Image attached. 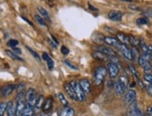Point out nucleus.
Returning a JSON list of instances; mask_svg holds the SVG:
<instances>
[{
  "instance_id": "nucleus-35",
  "label": "nucleus",
  "mask_w": 152,
  "mask_h": 116,
  "mask_svg": "<svg viewBox=\"0 0 152 116\" xmlns=\"http://www.w3.org/2000/svg\"><path fill=\"white\" fill-rule=\"evenodd\" d=\"M144 68V71H145V74H151L152 73V67L150 66V64H148V66H145Z\"/></svg>"
},
{
  "instance_id": "nucleus-27",
  "label": "nucleus",
  "mask_w": 152,
  "mask_h": 116,
  "mask_svg": "<svg viewBox=\"0 0 152 116\" xmlns=\"http://www.w3.org/2000/svg\"><path fill=\"white\" fill-rule=\"evenodd\" d=\"M138 25H148L149 24V19L147 18V17H142V18H139L136 21Z\"/></svg>"
},
{
  "instance_id": "nucleus-9",
  "label": "nucleus",
  "mask_w": 152,
  "mask_h": 116,
  "mask_svg": "<svg viewBox=\"0 0 152 116\" xmlns=\"http://www.w3.org/2000/svg\"><path fill=\"white\" fill-rule=\"evenodd\" d=\"M16 89V85L14 84H8V85H4L1 88V96L3 97H6L12 94V92Z\"/></svg>"
},
{
  "instance_id": "nucleus-6",
  "label": "nucleus",
  "mask_w": 152,
  "mask_h": 116,
  "mask_svg": "<svg viewBox=\"0 0 152 116\" xmlns=\"http://www.w3.org/2000/svg\"><path fill=\"white\" fill-rule=\"evenodd\" d=\"M107 69H108V73L110 75V77L112 79L115 78L118 75L119 69H118V67L116 66V64L113 62H109L107 64Z\"/></svg>"
},
{
  "instance_id": "nucleus-49",
  "label": "nucleus",
  "mask_w": 152,
  "mask_h": 116,
  "mask_svg": "<svg viewBox=\"0 0 152 116\" xmlns=\"http://www.w3.org/2000/svg\"><path fill=\"white\" fill-rule=\"evenodd\" d=\"M88 7H89V9H92V10H97V9H96V8H94V7H92L91 5H88Z\"/></svg>"
},
{
  "instance_id": "nucleus-40",
  "label": "nucleus",
  "mask_w": 152,
  "mask_h": 116,
  "mask_svg": "<svg viewBox=\"0 0 152 116\" xmlns=\"http://www.w3.org/2000/svg\"><path fill=\"white\" fill-rule=\"evenodd\" d=\"M129 9H132V10H135V11H141L142 10L139 7H136V6H134V5H129Z\"/></svg>"
},
{
  "instance_id": "nucleus-18",
  "label": "nucleus",
  "mask_w": 152,
  "mask_h": 116,
  "mask_svg": "<svg viewBox=\"0 0 152 116\" xmlns=\"http://www.w3.org/2000/svg\"><path fill=\"white\" fill-rule=\"evenodd\" d=\"M125 89H126V87L123 84H122L119 82V80H118V83H115V91L116 93V95H118V96L122 95L124 93Z\"/></svg>"
},
{
  "instance_id": "nucleus-46",
  "label": "nucleus",
  "mask_w": 152,
  "mask_h": 116,
  "mask_svg": "<svg viewBox=\"0 0 152 116\" xmlns=\"http://www.w3.org/2000/svg\"><path fill=\"white\" fill-rule=\"evenodd\" d=\"M52 38H53V40H54V42H55V44H58V43H59V41H58V40L56 38V37L55 36H52Z\"/></svg>"
},
{
  "instance_id": "nucleus-21",
  "label": "nucleus",
  "mask_w": 152,
  "mask_h": 116,
  "mask_svg": "<svg viewBox=\"0 0 152 116\" xmlns=\"http://www.w3.org/2000/svg\"><path fill=\"white\" fill-rule=\"evenodd\" d=\"M57 98H58V100L60 101V103L64 107H68L69 106V102H68L67 98L65 97V95H64V94H62V93H58Z\"/></svg>"
},
{
  "instance_id": "nucleus-50",
  "label": "nucleus",
  "mask_w": 152,
  "mask_h": 116,
  "mask_svg": "<svg viewBox=\"0 0 152 116\" xmlns=\"http://www.w3.org/2000/svg\"><path fill=\"white\" fill-rule=\"evenodd\" d=\"M40 116H48L47 112H42V113H40Z\"/></svg>"
},
{
  "instance_id": "nucleus-34",
  "label": "nucleus",
  "mask_w": 152,
  "mask_h": 116,
  "mask_svg": "<svg viewBox=\"0 0 152 116\" xmlns=\"http://www.w3.org/2000/svg\"><path fill=\"white\" fill-rule=\"evenodd\" d=\"M64 64H65L66 66H68L69 67H71V68H72V69H75V70H77L78 69V67H76V66H74L72 63H71L69 60H64Z\"/></svg>"
},
{
  "instance_id": "nucleus-39",
  "label": "nucleus",
  "mask_w": 152,
  "mask_h": 116,
  "mask_svg": "<svg viewBox=\"0 0 152 116\" xmlns=\"http://www.w3.org/2000/svg\"><path fill=\"white\" fill-rule=\"evenodd\" d=\"M47 65H48V68L49 69H52L53 67H54V66H55V63H54V61H53V59L50 57V59L47 61Z\"/></svg>"
},
{
  "instance_id": "nucleus-30",
  "label": "nucleus",
  "mask_w": 152,
  "mask_h": 116,
  "mask_svg": "<svg viewBox=\"0 0 152 116\" xmlns=\"http://www.w3.org/2000/svg\"><path fill=\"white\" fill-rule=\"evenodd\" d=\"M129 68H130V70L132 72V74L133 75L134 77H135L136 79H138V72L136 70L135 67H134L133 65H132V64H129Z\"/></svg>"
},
{
  "instance_id": "nucleus-48",
  "label": "nucleus",
  "mask_w": 152,
  "mask_h": 116,
  "mask_svg": "<svg viewBox=\"0 0 152 116\" xmlns=\"http://www.w3.org/2000/svg\"><path fill=\"white\" fill-rule=\"evenodd\" d=\"M22 18H23V19H24V20H25L26 22H28V24H29V25H32V22H29V21H28L27 19H26V18H25V17H22Z\"/></svg>"
},
{
  "instance_id": "nucleus-13",
  "label": "nucleus",
  "mask_w": 152,
  "mask_h": 116,
  "mask_svg": "<svg viewBox=\"0 0 152 116\" xmlns=\"http://www.w3.org/2000/svg\"><path fill=\"white\" fill-rule=\"evenodd\" d=\"M103 41L107 45L112 46V47H118V46L119 45V43H120L118 40V38H115L113 37H104Z\"/></svg>"
},
{
  "instance_id": "nucleus-31",
  "label": "nucleus",
  "mask_w": 152,
  "mask_h": 116,
  "mask_svg": "<svg viewBox=\"0 0 152 116\" xmlns=\"http://www.w3.org/2000/svg\"><path fill=\"white\" fill-rule=\"evenodd\" d=\"M119 82L123 84L125 87H127V85H128V78L126 77V76H124V75H122V76H120L119 77Z\"/></svg>"
},
{
  "instance_id": "nucleus-33",
  "label": "nucleus",
  "mask_w": 152,
  "mask_h": 116,
  "mask_svg": "<svg viewBox=\"0 0 152 116\" xmlns=\"http://www.w3.org/2000/svg\"><path fill=\"white\" fill-rule=\"evenodd\" d=\"M8 46H10V47L13 48V47H16L17 45H18V41H17L16 39H10L8 41Z\"/></svg>"
},
{
  "instance_id": "nucleus-38",
  "label": "nucleus",
  "mask_w": 152,
  "mask_h": 116,
  "mask_svg": "<svg viewBox=\"0 0 152 116\" xmlns=\"http://www.w3.org/2000/svg\"><path fill=\"white\" fill-rule=\"evenodd\" d=\"M26 49H27V50H28L29 51H30V53H31V54H33V56H34L35 58H37V59H39V54H38L36 53V51H33V50H32L31 48L27 47V46H26Z\"/></svg>"
},
{
  "instance_id": "nucleus-2",
  "label": "nucleus",
  "mask_w": 152,
  "mask_h": 116,
  "mask_svg": "<svg viewBox=\"0 0 152 116\" xmlns=\"http://www.w3.org/2000/svg\"><path fill=\"white\" fill-rule=\"evenodd\" d=\"M71 85L73 87V89L76 93V96H77V100L83 102L86 99V93L83 91V89L81 88V86L79 84V82H76V80H72L69 82Z\"/></svg>"
},
{
  "instance_id": "nucleus-28",
  "label": "nucleus",
  "mask_w": 152,
  "mask_h": 116,
  "mask_svg": "<svg viewBox=\"0 0 152 116\" xmlns=\"http://www.w3.org/2000/svg\"><path fill=\"white\" fill-rule=\"evenodd\" d=\"M43 103H44L43 96H39V98H38V100H37L36 105H35V108H36V109H42Z\"/></svg>"
},
{
  "instance_id": "nucleus-42",
  "label": "nucleus",
  "mask_w": 152,
  "mask_h": 116,
  "mask_svg": "<svg viewBox=\"0 0 152 116\" xmlns=\"http://www.w3.org/2000/svg\"><path fill=\"white\" fill-rule=\"evenodd\" d=\"M11 51H13V53H17V54H22V51L20 49H18V48H16V47L11 48Z\"/></svg>"
},
{
  "instance_id": "nucleus-7",
  "label": "nucleus",
  "mask_w": 152,
  "mask_h": 116,
  "mask_svg": "<svg viewBox=\"0 0 152 116\" xmlns=\"http://www.w3.org/2000/svg\"><path fill=\"white\" fill-rule=\"evenodd\" d=\"M64 89H65V92L67 93V95L72 98V99L75 100V101H78L77 100V96H76V93L73 89V87L71 85V83H64Z\"/></svg>"
},
{
  "instance_id": "nucleus-37",
  "label": "nucleus",
  "mask_w": 152,
  "mask_h": 116,
  "mask_svg": "<svg viewBox=\"0 0 152 116\" xmlns=\"http://www.w3.org/2000/svg\"><path fill=\"white\" fill-rule=\"evenodd\" d=\"M16 89L18 91V93H23V90L25 89V84L24 83H20L16 86Z\"/></svg>"
},
{
  "instance_id": "nucleus-8",
  "label": "nucleus",
  "mask_w": 152,
  "mask_h": 116,
  "mask_svg": "<svg viewBox=\"0 0 152 116\" xmlns=\"http://www.w3.org/2000/svg\"><path fill=\"white\" fill-rule=\"evenodd\" d=\"M129 116H144L141 109H139V107L137 106V104L135 102H133L130 109H129V112H128Z\"/></svg>"
},
{
  "instance_id": "nucleus-15",
  "label": "nucleus",
  "mask_w": 152,
  "mask_h": 116,
  "mask_svg": "<svg viewBox=\"0 0 152 116\" xmlns=\"http://www.w3.org/2000/svg\"><path fill=\"white\" fill-rule=\"evenodd\" d=\"M52 108H53V100H52V98H50V97L46 98V99L44 100L42 108V112H48L51 111Z\"/></svg>"
},
{
  "instance_id": "nucleus-43",
  "label": "nucleus",
  "mask_w": 152,
  "mask_h": 116,
  "mask_svg": "<svg viewBox=\"0 0 152 116\" xmlns=\"http://www.w3.org/2000/svg\"><path fill=\"white\" fill-rule=\"evenodd\" d=\"M42 59L45 60V61H48V60L50 59V56L48 55L47 53H43V54H42Z\"/></svg>"
},
{
  "instance_id": "nucleus-45",
  "label": "nucleus",
  "mask_w": 152,
  "mask_h": 116,
  "mask_svg": "<svg viewBox=\"0 0 152 116\" xmlns=\"http://www.w3.org/2000/svg\"><path fill=\"white\" fill-rule=\"evenodd\" d=\"M47 41H48V43L52 46L53 48H56V44H54V43H53V41H52L51 39H49V38H48V39H47Z\"/></svg>"
},
{
  "instance_id": "nucleus-25",
  "label": "nucleus",
  "mask_w": 152,
  "mask_h": 116,
  "mask_svg": "<svg viewBox=\"0 0 152 116\" xmlns=\"http://www.w3.org/2000/svg\"><path fill=\"white\" fill-rule=\"evenodd\" d=\"M34 18H35V20H36L40 25H43V26H45V27H47V24L45 22V20H44L40 15L36 14V15L34 16Z\"/></svg>"
},
{
  "instance_id": "nucleus-10",
  "label": "nucleus",
  "mask_w": 152,
  "mask_h": 116,
  "mask_svg": "<svg viewBox=\"0 0 152 116\" xmlns=\"http://www.w3.org/2000/svg\"><path fill=\"white\" fill-rule=\"evenodd\" d=\"M122 16H123V13L119 10H111L108 13V18L111 21H115V22H118L121 20Z\"/></svg>"
},
{
  "instance_id": "nucleus-20",
  "label": "nucleus",
  "mask_w": 152,
  "mask_h": 116,
  "mask_svg": "<svg viewBox=\"0 0 152 116\" xmlns=\"http://www.w3.org/2000/svg\"><path fill=\"white\" fill-rule=\"evenodd\" d=\"M22 116H34V109L31 105L26 104V107L25 109L24 112H23Z\"/></svg>"
},
{
  "instance_id": "nucleus-36",
  "label": "nucleus",
  "mask_w": 152,
  "mask_h": 116,
  "mask_svg": "<svg viewBox=\"0 0 152 116\" xmlns=\"http://www.w3.org/2000/svg\"><path fill=\"white\" fill-rule=\"evenodd\" d=\"M145 90H147L148 94L152 96V84L147 83V85H145Z\"/></svg>"
},
{
  "instance_id": "nucleus-5",
  "label": "nucleus",
  "mask_w": 152,
  "mask_h": 116,
  "mask_svg": "<svg viewBox=\"0 0 152 116\" xmlns=\"http://www.w3.org/2000/svg\"><path fill=\"white\" fill-rule=\"evenodd\" d=\"M97 51H100V53L107 55L109 58H112V57H116V54L115 51L113 50V49H110L108 47H105V46H102V45H99L95 48Z\"/></svg>"
},
{
  "instance_id": "nucleus-3",
  "label": "nucleus",
  "mask_w": 152,
  "mask_h": 116,
  "mask_svg": "<svg viewBox=\"0 0 152 116\" xmlns=\"http://www.w3.org/2000/svg\"><path fill=\"white\" fill-rule=\"evenodd\" d=\"M39 96L37 97V92L35 91L33 88H29L26 94V104H29L32 107H35L37 103Z\"/></svg>"
},
{
  "instance_id": "nucleus-41",
  "label": "nucleus",
  "mask_w": 152,
  "mask_h": 116,
  "mask_svg": "<svg viewBox=\"0 0 152 116\" xmlns=\"http://www.w3.org/2000/svg\"><path fill=\"white\" fill-rule=\"evenodd\" d=\"M61 53L63 54H69V49L66 47V46H62L61 47Z\"/></svg>"
},
{
  "instance_id": "nucleus-44",
  "label": "nucleus",
  "mask_w": 152,
  "mask_h": 116,
  "mask_svg": "<svg viewBox=\"0 0 152 116\" xmlns=\"http://www.w3.org/2000/svg\"><path fill=\"white\" fill-rule=\"evenodd\" d=\"M145 113L152 116V107H148L147 108V111H145Z\"/></svg>"
},
{
  "instance_id": "nucleus-16",
  "label": "nucleus",
  "mask_w": 152,
  "mask_h": 116,
  "mask_svg": "<svg viewBox=\"0 0 152 116\" xmlns=\"http://www.w3.org/2000/svg\"><path fill=\"white\" fill-rule=\"evenodd\" d=\"M38 11H39V15L42 17V18L45 20V21H47V22H51V18H50V14L47 10H46L44 8L42 7H40V6H39V7L37 8Z\"/></svg>"
},
{
  "instance_id": "nucleus-17",
  "label": "nucleus",
  "mask_w": 152,
  "mask_h": 116,
  "mask_svg": "<svg viewBox=\"0 0 152 116\" xmlns=\"http://www.w3.org/2000/svg\"><path fill=\"white\" fill-rule=\"evenodd\" d=\"M59 116H74V111L71 107H64V109L59 112Z\"/></svg>"
},
{
  "instance_id": "nucleus-19",
  "label": "nucleus",
  "mask_w": 152,
  "mask_h": 116,
  "mask_svg": "<svg viewBox=\"0 0 152 116\" xmlns=\"http://www.w3.org/2000/svg\"><path fill=\"white\" fill-rule=\"evenodd\" d=\"M7 113H8V116H16V108L14 107L12 102H9Z\"/></svg>"
},
{
  "instance_id": "nucleus-29",
  "label": "nucleus",
  "mask_w": 152,
  "mask_h": 116,
  "mask_svg": "<svg viewBox=\"0 0 152 116\" xmlns=\"http://www.w3.org/2000/svg\"><path fill=\"white\" fill-rule=\"evenodd\" d=\"M6 54H7L10 58H12V59H15V60H18V61H23V59L21 57L17 56V54L13 51H6Z\"/></svg>"
},
{
  "instance_id": "nucleus-23",
  "label": "nucleus",
  "mask_w": 152,
  "mask_h": 116,
  "mask_svg": "<svg viewBox=\"0 0 152 116\" xmlns=\"http://www.w3.org/2000/svg\"><path fill=\"white\" fill-rule=\"evenodd\" d=\"M129 38H130V43L132 45V47H137V46L140 45V43H141V41L134 36H132V35H130L129 36Z\"/></svg>"
},
{
  "instance_id": "nucleus-53",
  "label": "nucleus",
  "mask_w": 152,
  "mask_h": 116,
  "mask_svg": "<svg viewBox=\"0 0 152 116\" xmlns=\"http://www.w3.org/2000/svg\"><path fill=\"white\" fill-rule=\"evenodd\" d=\"M144 116H150V115H148V114H147V113H145V115H144Z\"/></svg>"
},
{
  "instance_id": "nucleus-1",
  "label": "nucleus",
  "mask_w": 152,
  "mask_h": 116,
  "mask_svg": "<svg viewBox=\"0 0 152 116\" xmlns=\"http://www.w3.org/2000/svg\"><path fill=\"white\" fill-rule=\"evenodd\" d=\"M108 74V69L103 67L100 66L95 69V73H94V83L96 85H100L102 83L104 80L106 75Z\"/></svg>"
},
{
  "instance_id": "nucleus-11",
  "label": "nucleus",
  "mask_w": 152,
  "mask_h": 116,
  "mask_svg": "<svg viewBox=\"0 0 152 116\" xmlns=\"http://www.w3.org/2000/svg\"><path fill=\"white\" fill-rule=\"evenodd\" d=\"M135 98H136V92L131 89L127 91L126 95H125V101L128 104H132L133 102H135Z\"/></svg>"
},
{
  "instance_id": "nucleus-14",
  "label": "nucleus",
  "mask_w": 152,
  "mask_h": 116,
  "mask_svg": "<svg viewBox=\"0 0 152 116\" xmlns=\"http://www.w3.org/2000/svg\"><path fill=\"white\" fill-rule=\"evenodd\" d=\"M116 38H118V41L122 44L127 45L130 43V38L124 33H116Z\"/></svg>"
},
{
  "instance_id": "nucleus-52",
  "label": "nucleus",
  "mask_w": 152,
  "mask_h": 116,
  "mask_svg": "<svg viewBox=\"0 0 152 116\" xmlns=\"http://www.w3.org/2000/svg\"><path fill=\"white\" fill-rule=\"evenodd\" d=\"M122 1H127V2H132V0H122Z\"/></svg>"
},
{
  "instance_id": "nucleus-51",
  "label": "nucleus",
  "mask_w": 152,
  "mask_h": 116,
  "mask_svg": "<svg viewBox=\"0 0 152 116\" xmlns=\"http://www.w3.org/2000/svg\"><path fill=\"white\" fill-rule=\"evenodd\" d=\"M134 85H135V83H132L131 84V86H130V87H131V88H133Z\"/></svg>"
},
{
  "instance_id": "nucleus-4",
  "label": "nucleus",
  "mask_w": 152,
  "mask_h": 116,
  "mask_svg": "<svg viewBox=\"0 0 152 116\" xmlns=\"http://www.w3.org/2000/svg\"><path fill=\"white\" fill-rule=\"evenodd\" d=\"M118 49L119 51V53L123 55L126 59L128 60H133V55H132V50L128 47L127 45L119 43V45L118 46Z\"/></svg>"
},
{
  "instance_id": "nucleus-22",
  "label": "nucleus",
  "mask_w": 152,
  "mask_h": 116,
  "mask_svg": "<svg viewBox=\"0 0 152 116\" xmlns=\"http://www.w3.org/2000/svg\"><path fill=\"white\" fill-rule=\"evenodd\" d=\"M93 57H94L95 59H98V60H100V61H107L108 58H109L107 55H105V54L100 53V51H97V53L93 54Z\"/></svg>"
},
{
  "instance_id": "nucleus-26",
  "label": "nucleus",
  "mask_w": 152,
  "mask_h": 116,
  "mask_svg": "<svg viewBox=\"0 0 152 116\" xmlns=\"http://www.w3.org/2000/svg\"><path fill=\"white\" fill-rule=\"evenodd\" d=\"M8 105H9V103H6V102L1 103V105H0V116H4L5 112H7V109H8Z\"/></svg>"
},
{
  "instance_id": "nucleus-12",
  "label": "nucleus",
  "mask_w": 152,
  "mask_h": 116,
  "mask_svg": "<svg viewBox=\"0 0 152 116\" xmlns=\"http://www.w3.org/2000/svg\"><path fill=\"white\" fill-rule=\"evenodd\" d=\"M79 84L81 86V88L83 89V91L86 93V94H89L91 91V86H90V83L88 80L86 79H82L79 80Z\"/></svg>"
},
{
  "instance_id": "nucleus-47",
  "label": "nucleus",
  "mask_w": 152,
  "mask_h": 116,
  "mask_svg": "<svg viewBox=\"0 0 152 116\" xmlns=\"http://www.w3.org/2000/svg\"><path fill=\"white\" fill-rule=\"evenodd\" d=\"M148 51H149V54L152 55V45H149L148 46Z\"/></svg>"
},
{
  "instance_id": "nucleus-32",
  "label": "nucleus",
  "mask_w": 152,
  "mask_h": 116,
  "mask_svg": "<svg viewBox=\"0 0 152 116\" xmlns=\"http://www.w3.org/2000/svg\"><path fill=\"white\" fill-rule=\"evenodd\" d=\"M144 80L145 83H148L152 84V74H145Z\"/></svg>"
},
{
  "instance_id": "nucleus-24",
  "label": "nucleus",
  "mask_w": 152,
  "mask_h": 116,
  "mask_svg": "<svg viewBox=\"0 0 152 116\" xmlns=\"http://www.w3.org/2000/svg\"><path fill=\"white\" fill-rule=\"evenodd\" d=\"M138 64H139L140 67H145V66H148V64H149V61L147 59V58H145L143 55H140L139 59H138Z\"/></svg>"
}]
</instances>
